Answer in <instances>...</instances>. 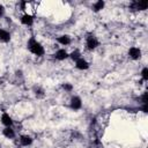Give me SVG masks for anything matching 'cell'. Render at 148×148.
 <instances>
[{
    "label": "cell",
    "mask_w": 148,
    "mask_h": 148,
    "mask_svg": "<svg viewBox=\"0 0 148 148\" xmlns=\"http://www.w3.org/2000/svg\"><path fill=\"white\" fill-rule=\"evenodd\" d=\"M2 134H3V136H6L7 139H14L15 135H16L15 130H14L13 127H5V128L2 130Z\"/></svg>",
    "instance_id": "10"
},
{
    "label": "cell",
    "mask_w": 148,
    "mask_h": 148,
    "mask_svg": "<svg viewBox=\"0 0 148 148\" xmlns=\"http://www.w3.org/2000/svg\"><path fill=\"white\" fill-rule=\"evenodd\" d=\"M104 5H105V3H104V1L99 0V1H97V2H95V3H94L92 8H94V10H95V12H99L101 9H103Z\"/></svg>",
    "instance_id": "14"
},
{
    "label": "cell",
    "mask_w": 148,
    "mask_h": 148,
    "mask_svg": "<svg viewBox=\"0 0 148 148\" xmlns=\"http://www.w3.org/2000/svg\"><path fill=\"white\" fill-rule=\"evenodd\" d=\"M69 106H71V109H73V110H80L81 106H82V101H81V98L77 97V96L72 97V98H71V102H69Z\"/></svg>",
    "instance_id": "3"
},
{
    "label": "cell",
    "mask_w": 148,
    "mask_h": 148,
    "mask_svg": "<svg viewBox=\"0 0 148 148\" xmlns=\"http://www.w3.org/2000/svg\"><path fill=\"white\" fill-rule=\"evenodd\" d=\"M130 8H131V9H134V10H142V9H146V8H147V2L134 1V2L131 3Z\"/></svg>",
    "instance_id": "8"
},
{
    "label": "cell",
    "mask_w": 148,
    "mask_h": 148,
    "mask_svg": "<svg viewBox=\"0 0 148 148\" xmlns=\"http://www.w3.org/2000/svg\"><path fill=\"white\" fill-rule=\"evenodd\" d=\"M75 67L77 68V69H81V71H83V69H87V68H89V62L84 59V58H80V59H77L76 61H75Z\"/></svg>",
    "instance_id": "6"
},
{
    "label": "cell",
    "mask_w": 148,
    "mask_h": 148,
    "mask_svg": "<svg viewBox=\"0 0 148 148\" xmlns=\"http://www.w3.org/2000/svg\"><path fill=\"white\" fill-rule=\"evenodd\" d=\"M3 14H5V8H3V6L0 5V18L3 16Z\"/></svg>",
    "instance_id": "20"
},
{
    "label": "cell",
    "mask_w": 148,
    "mask_h": 148,
    "mask_svg": "<svg viewBox=\"0 0 148 148\" xmlns=\"http://www.w3.org/2000/svg\"><path fill=\"white\" fill-rule=\"evenodd\" d=\"M57 40H58V43L59 44H61V45H69L71 44V37L69 36H67V35H62V36H59L58 38H57Z\"/></svg>",
    "instance_id": "13"
},
{
    "label": "cell",
    "mask_w": 148,
    "mask_h": 148,
    "mask_svg": "<svg viewBox=\"0 0 148 148\" xmlns=\"http://www.w3.org/2000/svg\"><path fill=\"white\" fill-rule=\"evenodd\" d=\"M9 40H10V34L5 29H0V42L7 43Z\"/></svg>",
    "instance_id": "12"
},
{
    "label": "cell",
    "mask_w": 148,
    "mask_h": 148,
    "mask_svg": "<svg viewBox=\"0 0 148 148\" xmlns=\"http://www.w3.org/2000/svg\"><path fill=\"white\" fill-rule=\"evenodd\" d=\"M35 95H36L37 98H42V97H44L45 94H44V90L42 88L37 87V88H35Z\"/></svg>",
    "instance_id": "16"
},
{
    "label": "cell",
    "mask_w": 148,
    "mask_h": 148,
    "mask_svg": "<svg viewBox=\"0 0 148 148\" xmlns=\"http://www.w3.org/2000/svg\"><path fill=\"white\" fill-rule=\"evenodd\" d=\"M128 54H130V57L132 58V59H139L140 57H141V51H140V49L139 47H135V46H133V47H131L130 50H128Z\"/></svg>",
    "instance_id": "9"
},
{
    "label": "cell",
    "mask_w": 148,
    "mask_h": 148,
    "mask_svg": "<svg viewBox=\"0 0 148 148\" xmlns=\"http://www.w3.org/2000/svg\"><path fill=\"white\" fill-rule=\"evenodd\" d=\"M140 99H141V103L142 104H147V92H143Z\"/></svg>",
    "instance_id": "19"
},
{
    "label": "cell",
    "mask_w": 148,
    "mask_h": 148,
    "mask_svg": "<svg viewBox=\"0 0 148 148\" xmlns=\"http://www.w3.org/2000/svg\"><path fill=\"white\" fill-rule=\"evenodd\" d=\"M28 49H29V51H30L32 54L38 56V57H42V56H44V53H45L44 46H43L37 39H35L34 37H31V38L28 40Z\"/></svg>",
    "instance_id": "1"
},
{
    "label": "cell",
    "mask_w": 148,
    "mask_h": 148,
    "mask_svg": "<svg viewBox=\"0 0 148 148\" xmlns=\"http://www.w3.org/2000/svg\"><path fill=\"white\" fill-rule=\"evenodd\" d=\"M62 89H64L65 91H68V92H69V91L73 90V86H72L71 83H64V84H62Z\"/></svg>",
    "instance_id": "18"
},
{
    "label": "cell",
    "mask_w": 148,
    "mask_h": 148,
    "mask_svg": "<svg viewBox=\"0 0 148 148\" xmlns=\"http://www.w3.org/2000/svg\"><path fill=\"white\" fill-rule=\"evenodd\" d=\"M1 123L2 125H5L6 127H12L14 121H13V118L7 113V112H3L2 116H1Z\"/></svg>",
    "instance_id": "4"
},
{
    "label": "cell",
    "mask_w": 148,
    "mask_h": 148,
    "mask_svg": "<svg viewBox=\"0 0 148 148\" xmlns=\"http://www.w3.org/2000/svg\"><path fill=\"white\" fill-rule=\"evenodd\" d=\"M141 76H142V79H143L145 81L148 80V68H147V67H145V68L142 69V72H141Z\"/></svg>",
    "instance_id": "17"
},
{
    "label": "cell",
    "mask_w": 148,
    "mask_h": 148,
    "mask_svg": "<svg viewBox=\"0 0 148 148\" xmlns=\"http://www.w3.org/2000/svg\"><path fill=\"white\" fill-rule=\"evenodd\" d=\"M98 45H99V42L94 35H89L88 37H86V46L88 50H94Z\"/></svg>",
    "instance_id": "2"
},
{
    "label": "cell",
    "mask_w": 148,
    "mask_h": 148,
    "mask_svg": "<svg viewBox=\"0 0 148 148\" xmlns=\"http://www.w3.org/2000/svg\"><path fill=\"white\" fill-rule=\"evenodd\" d=\"M69 57V53L65 50V49H58L57 50V52H56V54H54V58L57 59V60H65V59H67Z\"/></svg>",
    "instance_id": "5"
},
{
    "label": "cell",
    "mask_w": 148,
    "mask_h": 148,
    "mask_svg": "<svg viewBox=\"0 0 148 148\" xmlns=\"http://www.w3.org/2000/svg\"><path fill=\"white\" fill-rule=\"evenodd\" d=\"M21 22H22V24H24V25H32V23H34V17L30 15V14H24L22 17H21Z\"/></svg>",
    "instance_id": "11"
},
{
    "label": "cell",
    "mask_w": 148,
    "mask_h": 148,
    "mask_svg": "<svg viewBox=\"0 0 148 148\" xmlns=\"http://www.w3.org/2000/svg\"><path fill=\"white\" fill-rule=\"evenodd\" d=\"M18 142H20L21 146L28 147V146H30V145L32 143V138L29 136V135H21V136L18 138Z\"/></svg>",
    "instance_id": "7"
},
{
    "label": "cell",
    "mask_w": 148,
    "mask_h": 148,
    "mask_svg": "<svg viewBox=\"0 0 148 148\" xmlns=\"http://www.w3.org/2000/svg\"><path fill=\"white\" fill-rule=\"evenodd\" d=\"M69 58H71L72 60H74V61H76L77 59L81 58V53H80V51H79V50H75V51H73L72 53H69Z\"/></svg>",
    "instance_id": "15"
}]
</instances>
